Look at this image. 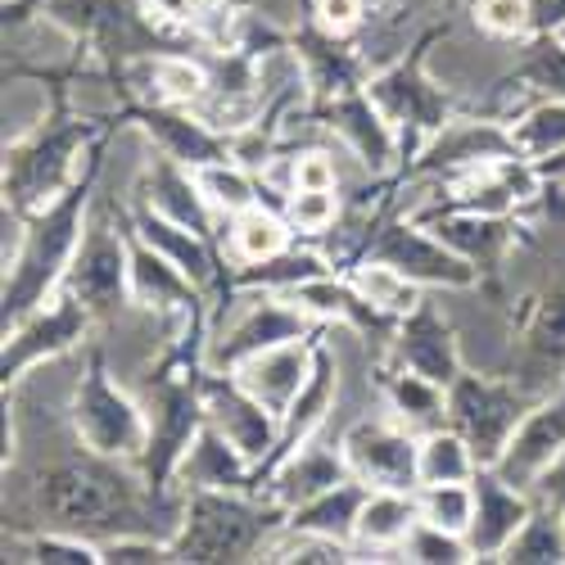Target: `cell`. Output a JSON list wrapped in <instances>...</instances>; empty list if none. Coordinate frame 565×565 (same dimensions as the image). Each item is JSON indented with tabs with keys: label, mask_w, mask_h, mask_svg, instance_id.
Returning a JSON list of instances; mask_svg holds the SVG:
<instances>
[{
	"label": "cell",
	"mask_w": 565,
	"mask_h": 565,
	"mask_svg": "<svg viewBox=\"0 0 565 565\" xmlns=\"http://www.w3.org/2000/svg\"><path fill=\"white\" fill-rule=\"evenodd\" d=\"M290 511L271 502L263 489H191L181 502V525L172 534V561H263Z\"/></svg>",
	"instance_id": "6da1fadb"
},
{
	"label": "cell",
	"mask_w": 565,
	"mask_h": 565,
	"mask_svg": "<svg viewBox=\"0 0 565 565\" xmlns=\"http://www.w3.org/2000/svg\"><path fill=\"white\" fill-rule=\"evenodd\" d=\"M100 163L90 168L73 191H64L55 204H45L41 213L28 217L23 249H19L14 267H6V295H0V303H6V331L64 286L68 263L82 245V231H86V217H90V200H96Z\"/></svg>",
	"instance_id": "7a4b0ae2"
},
{
	"label": "cell",
	"mask_w": 565,
	"mask_h": 565,
	"mask_svg": "<svg viewBox=\"0 0 565 565\" xmlns=\"http://www.w3.org/2000/svg\"><path fill=\"white\" fill-rule=\"evenodd\" d=\"M100 163V122L55 109L51 122H41L32 136L6 146V204L19 213H41L64 191Z\"/></svg>",
	"instance_id": "3957f363"
},
{
	"label": "cell",
	"mask_w": 565,
	"mask_h": 565,
	"mask_svg": "<svg viewBox=\"0 0 565 565\" xmlns=\"http://www.w3.org/2000/svg\"><path fill=\"white\" fill-rule=\"evenodd\" d=\"M68 420L90 452L131 461L140 470V457H146V444H150V412L140 403V394L109 371L96 335H90L86 371H82L73 403H68Z\"/></svg>",
	"instance_id": "277c9868"
},
{
	"label": "cell",
	"mask_w": 565,
	"mask_h": 565,
	"mask_svg": "<svg viewBox=\"0 0 565 565\" xmlns=\"http://www.w3.org/2000/svg\"><path fill=\"white\" fill-rule=\"evenodd\" d=\"M64 290H73L96 321L118 317L131 303V235H127V204L105 195L96 185L90 217L82 231V245L68 263Z\"/></svg>",
	"instance_id": "5b68a950"
},
{
	"label": "cell",
	"mask_w": 565,
	"mask_h": 565,
	"mask_svg": "<svg viewBox=\"0 0 565 565\" xmlns=\"http://www.w3.org/2000/svg\"><path fill=\"white\" fill-rule=\"evenodd\" d=\"M366 96L394 122L403 159H420V150L430 146V136L452 118V90L426 68V41H420L416 55H407L403 64L366 77Z\"/></svg>",
	"instance_id": "8992f818"
},
{
	"label": "cell",
	"mask_w": 565,
	"mask_h": 565,
	"mask_svg": "<svg viewBox=\"0 0 565 565\" xmlns=\"http://www.w3.org/2000/svg\"><path fill=\"white\" fill-rule=\"evenodd\" d=\"M534 403L539 398L525 394L511 375H489V371L466 366L448 385V426L470 439L480 466H493Z\"/></svg>",
	"instance_id": "52a82bcc"
},
{
	"label": "cell",
	"mask_w": 565,
	"mask_h": 565,
	"mask_svg": "<svg viewBox=\"0 0 565 565\" xmlns=\"http://www.w3.org/2000/svg\"><path fill=\"white\" fill-rule=\"evenodd\" d=\"M96 326H100L96 312H90L73 290L60 286L41 308H32L23 321H14L6 331V353H0V375H6V385H14L19 375H28L41 362L90 344Z\"/></svg>",
	"instance_id": "ba28073f"
},
{
	"label": "cell",
	"mask_w": 565,
	"mask_h": 565,
	"mask_svg": "<svg viewBox=\"0 0 565 565\" xmlns=\"http://www.w3.org/2000/svg\"><path fill=\"white\" fill-rule=\"evenodd\" d=\"M340 448L349 461V476L362 480L366 489H403V493L420 489V435L398 426L390 412L358 416L353 426H344Z\"/></svg>",
	"instance_id": "9c48e42d"
},
{
	"label": "cell",
	"mask_w": 565,
	"mask_h": 565,
	"mask_svg": "<svg viewBox=\"0 0 565 565\" xmlns=\"http://www.w3.org/2000/svg\"><path fill=\"white\" fill-rule=\"evenodd\" d=\"M366 258H381V263L398 267L403 276H412L416 286L439 290V295L444 290H470V286H480V267L466 263L461 254H452L430 226H420L407 213H394L381 226V235H375V245H371Z\"/></svg>",
	"instance_id": "30bf717a"
},
{
	"label": "cell",
	"mask_w": 565,
	"mask_h": 565,
	"mask_svg": "<svg viewBox=\"0 0 565 565\" xmlns=\"http://www.w3.org/2000/svg\"><path fill=\"white\" fill-rule=\"evenodd\" d=\"M200 394H204L209 426H217L235 448H245L258 466V476H263V466H267V457L276 452V439H280V416L267 403H258L231 371H204Z\"/></svg>",
	"instance_id": "8fae6325"
},
{
	"label": "cell",
	"mask_w": 565,
	"mask_h": 565,
	"mask_svg": "<svg viewBox=\"0 0 565 565\" xmlns=\"http://www.w3.org/2000/svg\"><path fill=\"white\" fill-rule=\"evenodd\" d=\"M565 457V385L561 390H552L547 398H539L530 412H525V420L515 426V435L507 439V448H502V457L493 461V470L507 480V484H515V489H525V493H534L539 484H543V476Z\"/></svg>",
	"instance_id": "7c38bea8"
},
{
	"label": "cell",
	"mask_w": 565,
	"mask_h": 565,
	"mask_svg": "<svg viewBox=\"0 0 565 565\" xmlns=\"http://www.w3.org/2000/svg\"><path fill=\"white\" fill-rule=\"evenodd\" d=\"M439 303L426 295V303L412 308L398 321V331H394L385 358L398 362V366H407V371L430 375V381H439L448 390L457 375L466 371V362H461V344H457V326H452L448 308H439Z\"/></svg>",
	"instance_id": "4fadbf2b"
},
{
	"label": "cell",
	"mask_w": 565,
	"mask_h": 565,
	"mask_svg": "<svg viewBox=\"0 0 565 565\" xmlns=\"http://www.w3.org/2000/svg\"><path fill=\"white\" fill-rule=\"evenodd\" d=\"M326 127L335 131L340 146H349L371 172H381L390 177L398 163H403V150H398V131L394 122L381 114V105H375L366 96V86L349 90V96H335V100H326V105H312Z\"/></svg>",
	"instance_id": "5bb4252c"
},
{
	"label": "cell",
	"mask_w": 565,
	"mask_h": 565,
	"mask_svg": "<svg viewBox=\"0 0 565 565\" xmlns=\"http://www.w3.org/2000/svg\"><path fill=\"white\" fill-rule=\"evenodd\" d=\"M407 217H416L420 226H430L452 254H461L466 263H476L480 271H498V263L515 249V231H521V226L511 231V217L470 213V209H457V204H444V200L420 204Z\"/></svg>",
	"instance_id": "9a60e30c"
},
{
	"label": "cell",
	"mask_w": 565,
	"mask_h": 565,
	"mask_svg": "<svg viewBox=\"0 0 565 565\" xmlns=\"http://www.w3.org/2000/svg\"><path fill=\"white\" fill-rule=\"evenodd\" d=\"M470 484H476V521H470V530H466L470 556L476 561H502L511 539L521 534V525L530 521L534 493L507 484L493 466H480Z\"/></svg>",
	"instance_id": "2e32d148"
},
{
	"label": "cell",
	"mask_w": 565,
	"mask_h": 565,
	"mask_svg": "<svg viewBox=\"0 0 565 565\" xmlns=\"http://www.w3.org/2000/svg\"><path fill=\"white\" fill-rule=\"evenodd\" d=\"M136 127L150 136V146L185 168H204L217 159H231V140H222L195 109L181 105H136L131 109Z\"/></svg>",
	"instance_id": "e0dca14e"
},
{
	"label": "cell",
	"mask_w": 565,
	"mask_h": 565,
	"mask_svg": "<svg viewBox=\"0 0 565 565\" xmlns=\"http://www.w3.org/2000/svg\"><path fill=\"white\" fill-rule=\"evenodd\" d=\"M326 331V326H321ZM317 335H303V340H290V344H276V349H263L254 358H245L231 375L241 381L258 403H267L276 416H286L290 403L299 398V390L308 385V371H312V358H317Z\"/></svg>",
	"instance_id": "ac0fdd59"
},
{
	"label": "cell",
	"mask_w": 565,
	"mask_h": 565,
	"mask_svg": "<svg viewBox=\"0 0 565 565\" xmlns=\"http://www.w3.org/2000/svg\"><path fill=\"white\" fill-rule=\"evenodd\" d=\"M344 476H349V461H344L340 439H335L331 430H321V435H312L303 448H295L286 461L271 470L267 484H263V493H267L271 502H280L286 511H295V507H303L308 498H317V493H326L331 484H340Z\"/></svg>",
	"instance_id": "d6986e66"
},
{
	"label": "cell",
	"mask_w": 565,
	"mask_h": 565,
	"mask_svg": "<svg viewBox=\"0 0 565 565\" xmlns=\"http://www.w3.org/2000/svg\"><path fill=\"white\" fill-rule=\"evenodd\" d=\"M181 493L191 489H222V493H241V489H258V466L245 448H235L217 426H204L191 444V452L181 457L177 480Z\"/></svg>",
	"instance_id": "ffe728a7"
},
{
	"label": "cell",
	"mask_w": 565,
	"mask_h": 565,
	"mask_svg": "<svg viewBox=\"0 0 565 565\" xmlns=\"http://www.w3.org/2000/svg\"><path fill=\"white\" fill-rule=\"evenodd\" d=\"M127 226H131L146 245H154L159 254H168L185 276L195 280L204 295L222 280V267H217V254H213V241H209V235H200V231H191V226H181V222L154 213L150 204H136V200L127 204Z\"/></svg>",
	"instance_id": "44dd1931"
},
{
	"label": "cell",
	"mask_w": 565,
	"mask_h": 565,
	"mask_svg": "<svg viewBox=\"0 0 565 565\" xmlns=\"http://www.w3.org/2000/svg\"><path fill=\"white\" fill-rule=\"evenodd\" d=\"M420 521L416 493L403 489H371L358 515V539L353 561H407V534Z\"/></svg>",
	"instance_id": "7402d4cb"
},
{
	"label": "cell",
	"mask_w": 565,
	"mask_h": 565,
	"mask_svg": "<svg viewBox=\"0 0 565 565\" xmlns=\"http://www.w3.org/2000/svg\"><path fill=\"white\" fill-rule=\"evenodd\" d=\"M127 235H131V303L163 312V317H177V312H191V308L209 303V295L168 254L146 245L131 226H127Z\"/></svg>",
	"instance_id": "603a6c76"
},
{
	"label": "cell",
	"mask_w": 565,
	"mask_h": 565,
	"mask_svg": "<svg viewBox=\"0 0 565 565\" xmlns=\"http://www.w3.org/2000/svg\"><path fill=\"white\" fill-rule=\"evenodd\" d=\"M381 407L412 435H430L448 426V390L390 358H381Z\"/></svg>",
	"instance_id": "cb8c5ba5"
},
{
	"label": "cell",
	"mask_w": 565,
	"mask_h": 565,
	"mask_svg": "<svg viewBox=\"0 0 565 565\" xmlns=\"http://www.w3.org/2000/svg\"><path fill=\"white\" fill-rule=\"evenodd\" d=\"M366 484L344 476L340 484H331L326 493L308 498L303 507L290 511V530H303V534H321V539H335V543H349L358 539V515H362V502H366Z\"/></svg>",
	"instance_id": "d4e9b609"
},
{
	"label": "cell",
	"mask_w": 565,
	"mask_h": 565,
	"mask_svg": "<svg viewBox=\"0 0 565 565\" xmlns=\"http://www.w3.org/2000/svg\"><path fill=\"white\" fill-rule=\"evenodd\" d=\"M290 241H295L290 217L280 213V209H263V204L235 213L231 226H226V245H231L235 267L267 263V258H276V254H286Z\"/></svg>",
	"instance_id": "484cf974"
},
{
	"label": "cell",
	"mask_w": 565,
	"mask_h": 565,
	"mask_svg": "<svg viewBox=\"0 0 565 565\" xmlns=\"http://www.w3.org/2000/svg\"><path fill=\"white\" fill-rule=\"evenodd\" d=\"M507 565H565V507L534 493V511L502 552Z\"/></svg>",
	"instance_id": "4316f807"
},
{
	"label": "cell",
	"mask_w": 565,
	"mask_h": 565,
	"mask_svg": "<svg viewBox=\"0 0 565 565\" xmlns=\"http://www.w3.org/2000/svg\"><path fill=\"white\" fill-rule=\"evenodd\" d=\"M349 280H353L358 295H362L371 308H381V312L394 317V321H403L412 308L426 303V286H416L412 276H403L398 267H390V263H381V258H362V263L349 271Z\"/></svg>",
	"instance_id": "83f0119b"
},
{
	"label": "cell",
	"mask_w": 565,
	"mask_h": 565,
	"mask_svg": "<svg viewBox=\"0 0 565 565\" xmlns=\"http://www.w3.org/2000/svg\"><path fill=\"white\" fill-rule=\"evenodd\" d=\"M480 457L470 439L452 426H439L420 435V484H452V480H476Z\"/></svg>",
	"instance_id": "f1b7e54d"
},
{
	"label": "cell",
	"mask_w": 565,
	"mask_h": 565,
	"mask_svg": "<svg viewBox=\"0 0 565 565\" xmlns=\"http://www.w3.org/2000/svg\"><path fill=\"white\" fill-rule=\"evenodd\" d=\"M195 181H200L209 209L222 213V217H235V213H245V209L258 204V177L241 159L204 163V168H195Z\"/></svg>",
	"instance_id": "f546056e"
},
{
	"label": "cell",
	"mask_w": 565,
	"mask_h": 565,
	"mask_svg": "<svg viewBox=\"0 0 565 565\" xmlns=\"http://www.w3.org/2000/svg\"><path fill=\"white\" fill-rule=\"evenodd\" d=\"M55 109L60 100H51V90L41 86V73H10L6 77V146L32 136L41 122H51Z\"/></svg>",
	"instance_id": "4dcf8cb0"
},
{
	"label": "cell",
	"mask_w": 565,
	"mask_h": 565,
	"mask_svg": "<svg viewBox=\"0 0 565 565\" xmlns=\"http://www.w3.org/2000/svg\"><path fill=\"white\" fill-rule=\"evenodd\" d=\"M511 140H515V150L534 163L561 154L565 150V100H534L511 122Z\"/></svg>",
	"instance_id": "1f68e13d"
},
{
	"label": "cell",
	"mask_w": 565,
	"mask_h": 565,
	"mask_svg": "<svg viewBox=\"0 0 565 565\" xmlns=\"http://www.w3.org/2000/svg\"><path fill=\"white\" fill-rule=\"evenodd\" d=\"M515 73L539 100H565V45L552 32L525 36V51H515Z\"/></svg>",
	"instance_id": "d6a6232c"
},
{
	"label": "cell",
	"mask_w": 565,
	"mask_h": 565,
	"mask_svg": "<svg viewBox=\"0 0 565 565\" xmlns=\"http://www.w3.org/2000/svg\"><path fill=\"white\" fill-rule=\"evenodd\" d=\"M416 507H420V521H426V525L466 539L470 521H476V484H470V480L420 484V489H416Z\"/></svg>",
	"instance_id": "836d02e7"
},
{
	"label": "cell",
	"mask_w": 565,
	"mask_h": 565,
	"mask_svg": "<svg viewBox=\"0 0 565 565\" xmlns=\"http://www.w3.org/2000/svg\"><path fill=\"white\" fill-rule=\"evenodd\" d=\"M340 213H344L340 191H295L286 200V217H290L295 235H303V241H321V235L340 222Z\"/></svg>",
	"instance_id": "e575fe53"
},
{
	"label": "cell",
	"mask_w": 565,
	"mask_h": 565,
	"mask_svg": "<svg viewBox=\"0 0 565 565\" xmlns=\"http://www.w3.org/2000/svg\"><path fill=\"white\" fill-rule=\"evenodd\" d=\"M476 28L502 41H525L534 36V0H476L470 6Z\"/></svg>",
	"instance_id": "d590c367"
},
{
	"label": "cell",
	"mask_w": 565,
	"mask_h": 565,
	"mask_svg": "<svg viewBox=\"0 0 565 565\" xmlns=\"http://www.w3.org/2000/svg\"><path fill=\"white\" fill-rule=\"evenodd\" d=\"M407 561L416 565H470V543L461 534H448V530H435L426 521H416V530L407 534Z\"/></svg>",
	"instance_id": "8d00e7d4"
},
{
	"label": "cell",
	"mask_w": 565,
	"mask_h": 565,
	"mask_svg": "<svg viewBox=\"0 0 565 565\" xmlns=\"http://www.w3.org/2000/svg\"><path fill=\"white\" fill-rule=\"evenodd\" d=\"M371 10H375V0H312L308 19L331 36H353L371 19Z\"/></svg>",
	"instance_id": "74e56055"
},
{
	"label": "cell",
	"mask_w": 565,
	"mask_h": 565,
	"mask_svg": "<svg viewBox=\"0 0 565 565\" xmlns=\"http://www.w3.org/2000/svg\"><path fill=\"white\" fill-rule=\"evenodd\" d=\"M140 10H146L159 28H177V23H191V0H140Z\"/></svg>",
	"instance_id": "f35d334b"
},
{
	"label": "cell",
	"mask_w": 565,
	"mask_h": 565,
	"mask_svg": "<svg viewBox=\"0 0 565 565\" xmlns=\"http://www.w3.org/2000/svg\"><path fill=\"white\" fill-rule=\"evenodd\" d=\"M231 0H191V23L195 19H204V14H217V10H226Z\"/></svg>",
	"instance_id": "ab89813d"
},
{
	"label": "cell",
	"mask_w": 565,
	"mask_h": 565,
	"mask_svg": "<svg viewBox=\"0 0 565 565\" xmlns=\"http://www.w3.org/2000/svg\"><path fill=\"white\" fill-rule=\"evenodd\" d=\"M552 36H556V41H561V45H565V19H561V23H556V28H552Z\"/></svg>",
	"instance_id": "60d3db41"
}]
</instances>
